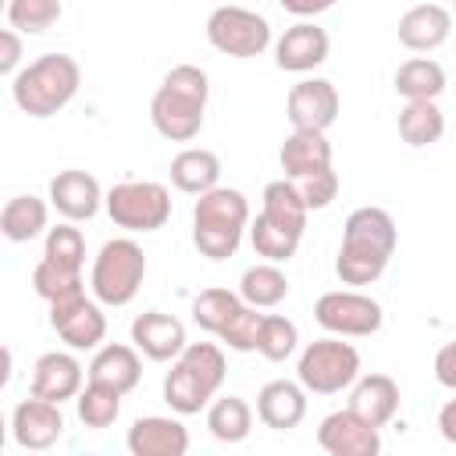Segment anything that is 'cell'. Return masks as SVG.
I'll return each mask as SVG.
<instances>
[{"label": "cell", "mask_w": 456, "mask_h": 456, "mask_svg": "<svg viewBox=\"0 0 456 456\" xmlns=\"http://www.w3.org/2000/svg\"><path fill=\"white\" fill-rule=\"evenodd\" d=\"M249 242H253V253L256 256H264L271 264H285V260L296 256L303 235H296V232H289V228H281V224H274V221H267V217L256 214L249 221Z\"/></svg>", "instance_id": "34"}, {"label": "cell", "mask_w": 456, "mask_h": 456, "mask_svg": "<svg viewBox=\"0 0 456 456\" xmlns=\"http://www.w3.org/2000/svg\"><path fill=\"white\" fill-rule=\"evenodd\" d=\"M395 125H399V139H403L406 146L424 150V146H431V142L442 139V132H445V114H442V107H438L435 100H406V107L399 110Z\"/></svg>", "instance_id": "27"}, {"label": "cell", "mask_w": 456, "mask_h": 456, "mask_svg": "<svg viewBox=\"0 0 456 456\" xmlns=\"http://www.w3.org/2000/svg\"><path fill=\"white\" fill-rule=\"evenodd\" d=\"M249 228V200L239 189L214 185L210 192L196 196L192 207V246L207 260L235 256L242 235Z\"/></svg>", "instance_id": "5"}, {"label": "cell", "mask_w": 456, "mask_h": 456, "mask_svg": "<svg viewBox=\"0 0 456 456\" xmlns=\"http://www.w3.org/2000/svg\"><path fill=\"white\" fill-rule=\"evenodd\" d=\"M260 324H264V314H260L256 306L242 303V306L232 314V321L217 331V338H221L228 349H235V353H253V349H256V338H260Z\"/></svg>", "instance_id": "39"}, {"label": "cell", "mask_w": 456, "mask_h": 456, "mask_svg": "<svg viewBox=\"0 0 456 456\" xmlns=\"http://www.w3.org/2000/svg\"><path fill=\"white\" fill-rule=\"evenodd\" d=\"M61 0H7V25L18 32H46L61 18Z\"/></svg>", "instance_id": "37"}, {"label": "cell", "mask_w": 456, "mask_h": 456, "mask_svg": "<svg viewBox=\"0 0 456 456\" xmlns=\"http://www.w3.org/2000/svg\"><path fill=\"white\" fill-rule=\"evenodd\" d=\"M146 278V253L135 239H107L93 256L89 292L103 306H128Z\"/></svg>", "instance_id": "6"}, {"label": "cell", "mask_w": 456, "mask_h": 456, "mask_svg": "<svg viewBox=\"0 0 456 456\" xmlns=\"http://www.w3.org/2000/svg\"><path fill=\"white\" fill-rule=\"evenodd\" d=\"M246 299L239 296V292H232V289H203L196 299H192V321L203 328V331H210V335H217L228 321H232V314L242 306Z\"/></svg>", "instance_id": "35"}, {"label": "cell", "mask_w": 456, "mask_h": 456, "mask_svg": "<svg viewBox=\"0 0 456 456\" xmlns=\"http://www.w3.org/2000/svg\"><path fill=\"white\" fill-rule=\"evenodd\" d=\"M11 435L21 449L28 452H39V449H50L61 435H64V413H61V403H50V399H39L28 392V399H21L11 413Z\"/></svg>", "instance_id": "14"}, {"label": "cell", "mask_w": 456, "mask_h": 456, "mask_svg": "<svg viewBox=\"0 0 456 456\" xmlns=\"http://www.w3.org/2000/svg\"><path fill=\"white\" fill-rule=\"evenodd\" d=\"M43 256L64 264V267H75L82 271L86 267V239L82 232L75 228V221H64L57 228H46V246H43Z\"/></svg>", "instance_id": "38"}, {"label": "cell", "mask_w": 456, "mask_h": 456, "mask_svg": "<svg viewBox=\"0 0 456 456\" xmlns=\"http://www.w3.org/2000/svg\"><path fill=\"white\" fill-rule=\"evenodd\" d=\"M438 431H442L445 442L456 445V399H449V403L438 410Z\"/></svg>", "instance_id": "44"}, {"label": "cell", "mask_w": 456, "mask_h": 456, "mask_svg": "<svg viewBox=\"0 0 456 456\" xmlns=\"http://www.w3.org/2000/svg\"><path fill=\"white\" fill-rule=\"evenodd\" d=\"M278 164L285 171V178L299 182L310 178L324 167H331V142L324 132H306V128H292V135L281 142L278 150Z\"/></svg>", "instance_id": "23"}, {"label": "cell", "mask_w": 456, "mask_h": 456, "mask_svg": "<svg viewBox=\"0 0 456 456\" xmlns=\"http://www.w3.org/2000/svg\"><path fill=\"white\" fill-rule=\"evenodd\" d=\"M399 232L388 210L381 207H356L342 224V246L335 256V274L342 285H370L385 274L395 253Z\"/></svg>", "instance_id": "1"}, {"label": "cell", "mask_w": 456, "mask_h": 456, "mask_svg": "<svg viewBox=\"0 0 456 456\" xmlns=\"http://www.w3.org/2000/svg\"><path fill=\"white\" fill-rule=\"evenodd\" d=\"M207 428L217 442H242L253 431V406L242 395H221L207 406Z\"/></svg>", "instance_id": "31"}, {"label": "cell", "mask_w": 456, "mask_h": 456, "mask_svg": "<svg viewBox=\"0 0 456 456\" xmlns=\"http://www.w3.org/2000/svg\"><path fill=\"white\" fill-rule=\"evenodd\" d=\"M296 374L306 392L335 395L342 388H353V381L360 378V353L353 342H342V335H328L299 353Z\"/></svg>", "instance_id": "7"}, {"label": "cell", "mask_w": 456, "mask_h": 456, "mask_svg": "<svg viewBox=\"0 0 456 456\" xmlns=\"http://www.w3.org/2000/svg\"><path fill=\"white\" fill-rule=\"evenodd\" d=\"M103 303L93 296H75L64 303L50 306V328L61 335V342H68V349L86 353V349H100L103 335H107V317L100 310Z\"/></svg>", "instance_id": "11"}, {"label": "cell", "mask_w": 456, "mask_h": 456, "mask_svg": "<svg viewBox=\"0 0 456 456\" xmlns=\"http://www.w3.org/2000/svg\"><path fill=\"white\" fill-rule=\"evenodd\" d=\"M75 410H78V420L86 428L103 431L121 417V392L107 388L100 381H86V388L75 395Z\"/></svg>", "instance_id": "33"}, {"label": "cell", "mask_w": 456, "mask_h": 456, "mask_svg": "<svg viewBox=\"0 0 456 456\" xmlns=\"http://www.w3.org/2000/svg\"><path fill=\"white\" fill-rule=\"evenodd\" d=\"M89 374L82 370V363L71 356V353H43L36 363H32V385L28 392L39 395V399H50V403H68L75 399L82 388H86Z\"/></svg>", "instance_id": "18"}, {"label": "cell", "mask_w": 456, "mask_h": 456, "mask_svg": "<svg viewBox=\"0 0 456 456\" xmlns=\"http://www.w3.org/2000/svg\"><path fill=\"white\" fill-rule=\"evenodd\" d=\"M338 89L328 78H303L289 89L285 100V114L292 121V128H306V132H328L338 118Z\"/></svg>", "instance_id": "12"}, {"label": "cell", "mask_w": 456, "mask_h": 456, "mask_svg": "<svg viewBox=\"0 0 456 456\" xmlns=\"http://www.w3.org/2000/svg\"><path fill=\"white\" fill-rule=\"evenodd\" d=\"M107 217L125 232H157L171 217V192L160 182H118L103 196Z\"/></svg>", "instance_id": "8"}, {"label": "cell", "mask_w": 456, "mask_h": 456, "mask_svg": "<svg viewBox=\"0 0 456 456\" xmlns=\"http://www.w3.org/2000/svg\"><path fill=\"white\" fill-rule=\"evenodd\" d=\"M207 43L224 57H260L271 46V21L249 7L221 4L207 18Z\"/></svg>", "instance_id": "9"}, {"label": "cell", "mask_w": 456, "mask_h": 456, "mask_svg": "<svg viewBox=\"0 0 456 456\" xmlns=\"http://www.w3.org/2000/svg\"><path fill=\"white\" fill-rule=\"evenodd\" d=\"M306 417V388L303 381H267L256 392V420L271 431H292Z\"/></svg>", "instance_id": "19"}, {"label": "cell", "mask_w": 456, "mask_h": 456, "mask_svg": "<svg viewBox=\"0 0 456 456\" xmlns=\"http://www.w3.org/2000/svg\"><path fill=\"white\" fill-rule=\"evenodd\" d=\"M335 4H338V0H278V7L289 11V14H296L299 21H310V18L324 14V11H331Z\"/></svg>", "instance_id": "43"}, {"label": "cell", "mask_w": 456, "mask_h": 456, "mask_svg": "<svg viewBox=\"0 0 456 456\" xmlns=\"http://www.w3.org/2000/svg\"><path fill=\"white\" fill-rule=\"evenodd\" d=\"M392 86L406 100H438L445 93V68L431 57H410L399 64Z\"/></svg>", "instance_id": "29"}, {"label": "cell", "mask_w": 456, "mask_h": 456, "mask_svg": "<svg viewBox=\"0 0 456 456\" xmlns=\"http://www.w3.org/2000/svg\"><path fill=\"white\" fill-rule=\"evenodd\" d=\"M224 374L228 363L217 342H189L164 374V403L178 417H192L203 406H210V399L224 385Z\"/></svg>", "instance_id": "3"}, {"label": "cell", "mask_w": 456, "mask_h": 456, "mask_svg": "<svg viewBox=\"0 0 456 456\" xmlns=\"http://www.w3.org/2000/svg\"><path fill=\"white\" fill-rule=\"evenodd\" d=\"M32 289L39 299H46L50 306L53 303H64V299H75L86 292V281H82V271L75 267H64L50 256H43L36 267H32Z\"/></svg>", "instance_id": "32"}, {"label": "cell", "mask_w": 456, "mask_h": 456, "mask_svg": "<svg viewBox=\"0 0 456 456\" xmlns=\"http://www.w3.org/2000/svg\"><path fill=\"white\" fill-rule=\"evenodd\" d=\"M299 346V328L281 317V314H264V324H260V338H256V353L271 363H281L296 353Z\"/></svg>", "instance_id": "36"}, {"label": "cell", "mask_w": 456, "mask_h": 456, "mask_svg": "<svg viewBox=\"0 0 456 456\" xmlns=\"http://www.w3.org/2000/svg\"><path fill=\"white\" fill-rule=\"evenodd\" d=\"M82 86V68L71 53H43L11 78V96L28 118H53Z\"/></svg>", "instance_id": "4"}, {"label": "cell", "mask_w": 456, "mask_h": 456, "mask_svg": "<svg viewBox=\"0 0 456 456\" xmlns=\"http://www.w3.org/2000/svg\"><path fill=\"white\" fill-rule=\"evenodd\" d=\"M296 185H299V192H303V200H306L310 210H324L338 196V175L331 167H324V171H317L310 178H299Z\"/></svg>", "instance_id": "40"}, {"label": "cell", "mask_w": 456, "mask_h": 456, "mask_svg": "<svg viewBox=\"0 0 456 456\" xmlns=\"http://www.w3.org/2000/svg\"><path fill=\"white\" fill-rule=\"evenodd\" d=\"M217 182H221V160H217L214 150L189 146V150L175 153V160H171V185H175L178 192L203 196V192H210Z\"/></svg>", "instance_id": "25"}, {"label": "cell", "mask_w": 456, "mask_h": 456, "mask_svg": "<svg viewBox=\"0 0 456 456\" xmlns=\"http://www.w3.org/2000/svg\"><path fill=\"white\" fill-rule=\"evenodd\" d=\"M381 428L367 424L363 417H356L349 406L335 410L321 420L317 428V445L328 456H378L381 452Z\"/></svg>", "instance_id": "13"}, {"label": "cell", "mask_w": 456, "mask_h": 456, "mask_svg": "<svg viewBox=\"0 0 456 456\" xmlns=\"http://www.w3.org/2000/svg\"><path fill=\"white\" fill-rule=\"evenodd\" d=\"M449 4H452V7H456V0H449Z\"/></svg>", "instance_id": "45"}, {"label": "cell", "mask_w": 456, "mask_h": 456, "mask_svg": "<svg viewBox=\"0 0 456 456\" xmlns=\"http://www.w3.org/2000/svg\"><path fill=\"white\" fill-rule=\"evenodd\" d=\"M18 61H21V32L18 28H4L0 32V75H18Z\"/></svg>", "instance_id": "41"}, {"label": "cell", "mask_w": 456, "mask_h": 456, "mask_svg": "<svg viewBox=\"0 0 456 456\" xmlns=\"http://www.w3.org/2000/svg\"><path fill=\"white\" fill-rule=\"evenodd\" d=\"M452 32V14L442 4H417L399 18V43L413 53L438 50Z\"/></svg>", "instance_id": "21"}, {"label": "cell", "mask_w": 456, "mask_h": 456, "mask_svg": "<svg viewBox=\"0 0 456 456\" xmlns=\"http://www.w3.org/2000/svg\"><path fill=\"white\" fill-rule=\"evenodd\" d=\"M435 381L449 392H456V342H445L435 353Z\"/></svg>", "instance_id": "42"}, {"label": "cell", "mask_w": 456, "mask_h": 456, "mask_svg": "<svg viewBox=\"0 0 456 456\" xmlns=\"http://www.w3.org/2000/svg\"><path fill=\"white\" fill-rule=\"evenodd\" d=\"M349 410L374 428H385L399 413V385L388 374H360L349 392Z\"/></svg>", "instance_id": "24"}, {"label": "cell", "mask_w": 456, "mask_h": 456, "mask_svg": "<svg viewBox=\"0 0 456 456\" xmlns=\"http://www.w3.org/2000/svg\"><path fill=\"white\" fill-rule=\"evenodd\" d=\"M260 200H264V203H260V217H267V221H274V224H281V228H289V232H296V235L306 232V214H310V207H306V200H303V192H299V185H296L292 178L267 182Z\"/></svg>", "instance_id": "26"}, {"label": "cell", "mask_w": 456, "mask_h": 456, "mask_svg": "<svg viewBox=\"0 0 456 456\" xmlns=\"http://www.w3.org/2000/svg\"><path fill=\"white\" fill-rule=\"evenodd\" d=\"M314 321L328 331V335H342V338H367L381 328L385 314L381 303L356 292V289H331L314 303Z\"/></svg>", "instance_id": "10"}, {"label": "cell", "mask_w": 456, "mask_h": 456, "mask_svg": "<svg viewBox=\"0 0 456 456\" xmlns=\"http://www.w3.org/2000/svg\"><path fill=\"white\" fill-rule=\"evenodd\" d=\"M207 96H210L207 71L196 68V64H175L164 75V82L157 86L153 100H150V121H153V128L164 139H171V142L196 139L200 128H203Z\"/></svg>", "instance_id": "2"}, {"label": "cell", "mask_w": 456, "mask_h": 456, "mask_svg": "<svg viewBox=\"0 0 456 456\" xmlns=\"http://www.w3.org/2000/svg\"><path fill=\"white\" fill-rule=\"evenodd\" d=\"M89 381H100L107 388H118L121 395H128L139 378H142V360H139V349L135 346H125V342H107L93 353L89 367H86Z\"/></svg>", "instance_id": "22"}, {"label": "cell", "mask_w": 456, "mask_h": 456, "mask_svg": "<svg viewBox=\"0 0 456 456\" xmlns=\"http://www.w3.org/2000/svg\"><path fill=\"white\" fill-rule=\"evenodd\" d=\"M132 456H185L189 431L178 417H139L125 438Z\"/></svg>", "instance_id": "20"}, {"label": "cell", "mask_w": 456, "mask_h": 456, "mask_svg": "<svg viewBox=\"0 0 456 456\" xmlns=\"http://www.w3.org/2000/svg\"><path fill=\"white\" fill-rule=\"evenodd\" d=\"M239 296L256 306V310H267V306H278L285 296H289V278L278 264L264 260V264H253L242 271L239 278Z\"/></svg>", "instance_id": "30"}, {"label": "cell", "mask_w": 456, "mask_h": 456, "mask_svg": "<svg viewBox=\"0 0 456 456\" xmlns=\"http://www.w3.org/2000/svg\"><path fill=\"white\" fill-rule=\"evenodd\" d=\"M50 221V207L39 196H11L0 210V232L11 242H32L36 235L46 232Z\"/></svg>", "instance_id": "28"}, {"label": "cell", "mask_w": 456, "mask_h": 456, "mask_svg": "<svg viewBox=\"0 0 456 456\" xmlns=\"http://www.w3.org/2000/svg\"><path fill=\"white\" fill-rule=\"evenodd\" d=\"M132 346L153 360V363H167L175 360L189 342H185V324L175 314L164 310H146L132 321Z\"/></svg>", "instance_id": "17"}, {"label": "cell", "mask_w": 456, "mask_h": 456, "mask_svg": "<svg viewBox=\"0 0 456 456\" xmlns=\"http://www.w3.org/2000/svg\"><path fill=\"white\" fill-rule=\"evenodd\" d=\"M331 39L317 21H296L289 25L274 43V64L292 75H306L328 61Z\"/></svg>", "instance_id": "16"}, {"label": "cell", "mask_w": 456, "mask_h": 456, "mask_svg": "<svg viewBox=\"0 0 456 456\" xmlns=\"http://www.w3.org/2000/svg\"><path fill=\"white\" fill-rule=\"evenodd\" d=\"M103 189L100 182L89 175V171H78V167H68V171H57L50 178V189H46V200L50 207L64 217V221H89L100 214L103 207Z\"/></svg>", "instance_id": "15"}]
</instances>
